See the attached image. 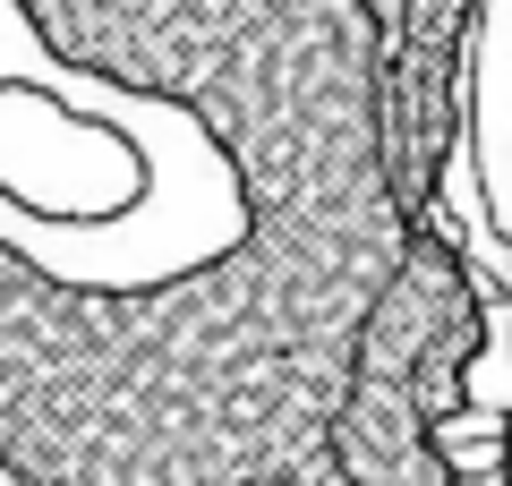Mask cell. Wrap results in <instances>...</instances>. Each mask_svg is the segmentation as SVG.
I'll list each match as a JSON object with an SVG mask.
<instances>
[{
  "label": "cell",
  "mask_w": 512,
  "mask_h": 486,
  "mask_svg": "<svg viewBox=\"0 0 512 486\" xmlns=\"http://www.w3.org/2000/svg\"><path fill=\"white\" fill-rule=\"evenodd\" d=\"M487 486H512V410L495 418V461H487Z\"/></svg>",
  "instance_id": "3957f363"
},
{
  "label": "cell",
  "mask_w": 512,
  "mask_h": 486,
  "mask_svg": "<svg viewBox=\"0 0 512 486\" xmlns=\"http://www.w3.org/2000/svg\"><path fill=\"white\" fill-rule=\"evenodd\" d=\"M410 239L402 205H239L154 282H69L0 239V486H342L350 333Z\"/></svg>",
  "instance_id": "6da1fadb"
},
{
  "label": "cell",
  "mask_w": 512,
  "mask_h": 486,
  "mask_svg": "<svg viewBox=\"0 0 512 486\" xmlns=\"http://www.w3.org/2000/svg\"><path fill=\"white\" fill-rule=\"evenodd\" d=\"M376 35V145L402 214H444V180L470 137V69L487 0H367Z\"/></svg>",
  "instance_id": "7a4b0ae2"
}]
</instances>
